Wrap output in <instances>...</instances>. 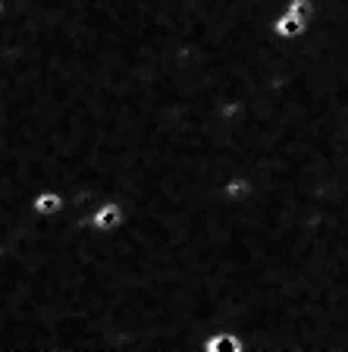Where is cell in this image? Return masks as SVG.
<instances>
[{
    "label": "cell",
    "mask_w": 348,
    "mask_h": 352,
    "mask_svg": "<svg viewBox=\"0 0 348 352\" xmlns=\"http://www.w3.org/2000/svg\"><path fill=\"white\" fill-rule=\"evenodd\" d=\"M126 223V208L123 201H116V198H104L91 208V217H88V227L95 230V233H116V230Z\"/></svg>",
    "instance_id": "cell-1"
},
{
    "label": "cell",
    "mask_w": 348,
    "mask_h": 352,
    "mask_svg": "<svg viewBox=\"0 0 348 352\" xmlns=\"http://www.w3.org/2000/svg\"><path fill=\"white\" fill-rule=\"evenodd\" d=\"M29 211L38 220H57L66 211V195L60 189H38L29 198Z\"/></svg>",
    "instance_id": "cell-2"
},
{
    "label": "cell",
    "mask_w": 348,
    "mask_h": 352,
    "mask_svg": "<svg viewBox=\"0 0 348 352\" xmlns=\"http://www.w3.org/2000/svg\"><path fill=\"white\" fill-rule=\"evenodd\" d=\"M201 352H245V343H242L239 333H232V330H213L207 337L201 340L198 346Z\"/></svg>",
    "instance_id": "cell-3"
},
{
    "label": "cell",
    "mask_w": 348,
    "mask_h": 352,
    "mask_svg": "<svg viewBox=\"0 0 348 352\" xmlns=\"http://www.w3.org/2000/svg\"><path fill=\"white\" fill-rule=\"evenodd\" d=\"M305 32H308V22L289 16L286 10H279V13L273 16V35L279 38V41H298Z\"/></svg>",
    "instance_id": "cell-4"
},
{
    "label": "cell",
    "mask_w": 348,
    "mask_h": 352,
    "mask_svg": "<svg viewBox=\"0 0 348 352\" xmlns=\"http://www.w3.org/2000/svg\"><path fill=\"white\" fill-rule=\"evenodd\" d=\"M220 195H223L229 205H242V201H248V198L254 195V183L248 179V176L235 173V176H229V179L220 186Z\"/></svg>",
    "instance_id": "cell-5"
},
{
    "label": "cell",
    "mask_w": 348,
    "mask_h": 352,
    "mask_svg": "<svg viewBox=\"0 0 348 352\" xmlns=\"http://www.w3.org/2000/svg\"><path fill=\"white\" fill-rule=\"evenodd\" d=\"M283 10H286L289 16H295V19L308 22V25H311L314 16H317V3H314V0H286Z\"/></svg>",
    "instance_id": "cell-6"
},
{
    "label": "cell",
    "mask_w": 348,
    "mask_h": 352,
    "mask_svg": "<svg viewBox=\"0 0 348 352\" xmlns=\"http://www.w3.org/2000/svg\"><path fill=\"white\" fill-rule=\"evenodd\" d=\"M0 16H3V0H0Z\"/></svg>",
    "instance_id": "cell-7"
}]
</instances>
